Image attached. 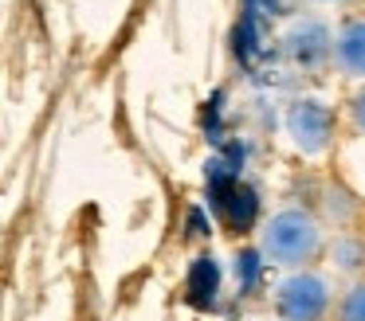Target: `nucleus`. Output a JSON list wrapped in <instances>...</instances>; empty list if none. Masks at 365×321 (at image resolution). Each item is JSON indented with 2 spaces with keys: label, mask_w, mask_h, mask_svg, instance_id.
<instances>
[{
  "label": "nucleus",
  "mask_w": 365,
  "mask_h": 321,
  "mask_svg": "<svg viewBox=\"0 0 365 321\" xmlns=\"http://www.w3.org/2000/svg\"><path fill=\"white\" fill-rule=\"evenodd\" d=\"M259 251L279 266H302L310 258H318V251H322V227L310 211L283 208L263 223Z\"/></svg>",
  "instance_id": "1"
},
{
  "label": "nucleus",
  "mask_w": 365,
  "mask_h": 321,
  "mask_svg": "<svg viewBox=\"0 0 365 321\" xmlns=\"http://www.w3.org/2000/svg\"><path fill=\"white\" fill-rule=\"evenodd\" d=\"M275 313L283 321H322L330 313V282L322 274H291L275 290Z\"/></svg>",
  "instance_id": "2"
},
{
  "label": "nucleus",
  "mask_w": 365,
  "mask_h": 321,
  "mask_svg": "<svg viewBox=\"0 0 365 321\" xmlns=\"http://www.w3.org/2000/svg\"><path fill=\"white\" fill-rule=\"evenodd\" d=\"M287 133L302 153H322L334 137V110L318 98H299L287 110Z\"/></svg>",
  "instance_id": "3"
},
{
  "label": "nucleus",
  "mask_w": 365,
  "mask_h": 321,
  "mask_svg": "<svg viewBox=\"0 0 365 321\" xmlns=\"http://www.w3.org/2000/svg\"><path fill=\"white\" fill-rule=\"evenodd\" d=\"M283 51L291 55L299 67H322L326 59H334V31L322 20H299L291 23V31L283 36Z\"/></svg>",
  "instance_id": "4"
},
{
  "label": "nucleus",
  "mask_w": 365,
  "mask_h": 321,
  "mask_svg": "<svg viewBox=\"0 0 365 321\" xmlns=\"http://www.w3.org/2000/svg\"><path fill=\"white\" fill-rule=\"evenodd\" d=\"M334 63L341 75L365 78V16H349L334 31Z\"/></svg>",
  "instance_id": "5"
},
{
  "label": "nucleus",
  "mask_w": 365,
  "mask_h": 321,
  "mask_svg": "<svg viewBox=\"0 0 365 321\" xmlns=\"http://www.w3.org/2000/svg\"><path fill=\"white\" fill-rule=\"evenodd\" d=\"M185 294H189L192 305L208 310L216 305V294H220V263L212 255H197L189 266V278H185Z\"/></svg>",
  "instance_id": "6"
},
{
  "label": "nucleus",
  "mask_w": 365,
  "mask_h": 321,
  "mask_svg": "<svg viewBox=\"0 0 365 321\" xmlns=\"http://www.w3.org/2000/svg\"><path fill=\"white\" fill-rule=\"evenodd\" d=\"M205 184H208V204L224 211L232 200V192L240 188V172L232 169L224 157H212V161L205 164Z\"/></svg>",
  "instance_id": "7"
},
{
  "label": "nucleus",
  "mask_w": 365,
  "mask_h": 321,
  "mask_svg": "<svg viewBox=\"0 0 365 321\" xmlns=\"http://www.w3.org/2000/svg\"><path fill=\"white\" fill-rule=\"evenodd\" d=\"M224 219H228L232 231H252L255 219H259V192H255L252 184H240L236 192H232L228 208H224Z\"/></svg>",
  "instance_id": "8"
},
{
  "label": "nucleus",
  "mask_w": 365,
  "mask_h": 321,
  "mask_svg": "<svg viewBox=\"0 0 365 321\" xmlns=\"http://www.w3.org/2000/svg\"><path fill=\"white\" fill-rule=\"evenodd\" d=\"M232 51H236L240 67H252V59L263 51V31H259V16L255 12H244V20L236 23V31H232Z\"/></svg>",
  "instance_id": "9"
},
{
  "label": "nucleus",
  "mask_w": 365,
  "mask_h": 321,
  "mask_svg": "<svg viewBox=\"0 0 365 321\" xmlns=\"http://www.w3.org/2000/svg\"><path fill=\"white\" fill-rule=\"evenodd\" d=\"M232 274H236V286L240 294H252L255 286H259V274H263V251H240L236 263H232Z\"/></svg>",
  "instance_id": "10"
},
{
  "label": "nucleus",
  "mask_w": 365,
  "mask_h": 321,
  "mask_svg": "<svg viewBox=\"0 0 365 321\" xmlns=\"http://www.w3.org/2000/svg\"><path fill=\"white\" fill-rule=\"evenodd\" d=\"M330 255H334V266H338V270L354 274V270H361V266H365V239L341 235V239H334Z\"/></svg>",
  "instance_id": "11"
},
{
  "label": "nucleus",
  "mask_w": 365,
  "mask_h": 321,
  "mask_svg": "<svg viewBox=\"0 0 365 321\" xmlns=\"http://www.w3.org/2000/svg\"><path fill=\"white\" fill-rule=\"evenodd\" d=\"M338 321H365V282H354L338 298Z\"/></svg>",
  "instance_id": "12"
},
{
  "label": "nucleus",
  "mask_w": 365,
  "mask_h": 321,
  "mask_svg": "<svg viewBox=\"0 0 365 321\" xmlns=\"http://www.w3.org/2000/svg\"><path fill=\"white\" fill-rule=\"evenodd\" d=\"M244 12H255V16H279V12H283V0H244Z\"/></svg>",
  "instance_id": "13"
},
{
  "label": "nucleus",
  "mask_w": 365,
  "mask_h": 321,
  "mask_svg": "<svg viewBox=\"0 0 365 321\" xmlns=\"http://www.w3.org/2000/svg\"><path fill=\"white\" fill-rule=\"evenodd\" d=\"M349 114H354V125L365 133V90L354 94V102H349Z\"/></svg>",
  "instance_id": "14"
},
{
  "label": "nucleus",
  "mask_w": 365,
  "mask_h": 321,
  "mask_svg": "<svg viewBox=\"0 0 365 321\" xmlns=\"http://www.w3.org/2000/svg\"><path fill=\"white\" fill-rule=\"evenodd\" d=\"M189 231H192V235H205V231H208L205 211H200V208H192V211H189Z\"/></svg>",
  "instance_id": "15"
}]
</instances>
